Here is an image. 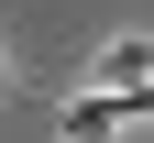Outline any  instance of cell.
Masks as SVG:
<instances>
[{"label": "cell", "instance_id": "2", "mask_svg": "<svg viewBox=\"0 0 154 143\" xmlns=\"http://www.w3.org/2000/svg\"><path fill=\"white\" fill-rule=\"evenodd\" d=\"M99 77H110V88H143V77H154V44H143V33L99 44Z\"/></svg>", "mask_w": 154, "mask_h": 143}, {"label": "cell", "instance_id": "1", "mask_svg": "<svg viewBox=\"0 0 154 143\" xmlns=\"http://www.w3.org/2000/svg\"><path fill=\"white\" fill-rule=\"evenodd\" d=\"M132 121H154V77H143V88H88V99H66V110H55V143H110V132H132Z\"/></svg>", "mask_w": 154, "mask_h": 143}, {"label": "cell", "instance_id": "3", "mask_svg": "<svg viewBox=\"0 0 154 143\" xmlns=\"http://www.w3.org/2000/svg\"><path fill=\"white\" fill-rule=\"evenodd\" d=\"M0 88H11V66H0Z\"/></svg>", "mask_w": 154, "mask_h": 143}]
</instances>
